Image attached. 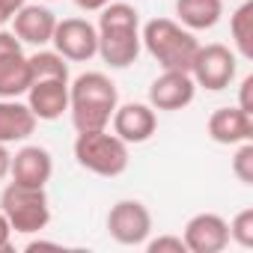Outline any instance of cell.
Listing matches in <instances>:
<instances>
[{"mask_svg":"<svg viewBox=\"0 0 253 253\" xmlns=\"http://www.w3.org/2000/svg\"><path fill=\"white\" fill-rule=\"evenodd\" d=\"M229 33H232L235 54L244 57V60H253V0H244V3L232 12Z\"/></svg>","mask_w":253,"mask_h":253,"instance_id":"19","label":"cell"},{"mask_svg":"<svg viewBox=\"0 0 253 253\" xmlns=\"http://www.w3.org/2000/svg\"><path fill=\"white\" fill-rule=\"evenodd\" d=\"M232 173L241 185H253V140L238 143V149L232 155Z\"/></svg>","mask_w":253,"mask_h":253,"instance_id":"22","label":"cell"},{"mask_svg":"<svg viewBox=\"0 0 253 253\" xmlns=\"http://www.w3.org/2000/svg\"><path fill=\"white\" fill-rule=\"evenodd\" d=\"M206 131L220 146H238L244 140H253V116L244 113L238 104L235 107H217L206 122Z\"/></svg>","mask_w":253,"mask_h":253,"instance_id":"15","label":"cell"},{"mask_svg":"<svg viewBox=\"0 0 253 253\" xmlns=\"http://www.w3.org/2000/svg\"><path fill=\"white\" fill-rule=\"evenodd\" d=\"M146 250H149V253H188L182 235H158V238H146Z\"/></svg>","mask_w":253,"mask_h":253,"instance_id":"23","label":"cell"},{"mask_svg":"<svg viewBox=\"0 0 253 253\" xmlns=\"http://www.w3.org/2000/svg\"><path fill=\"white\" fill-rule=\"evenodd\" d=\"M75 161L101 179H116L128 170V143L119 140L113 131H78L75 140Z\"/></svg>","mask_w":253,"mask_h":253,"instance_id":"4","label":"cell"},{"mask_svg":"<svg viewBox=\"0 0 253 253\" xmlns=\"http://www.w3.org/2000/svg\"><path fill=\"white\" fill-rule=\"evenodd\" d=\"M9 164H12V152L6 149V143H0V182L9 176Z\"/></svg>","mask_w":253,"mask_h":253,"instance_id":"27","label":"cell"},{"mask_svg":"<svg viewBox=\"0 0 253 253\" xmlns=\"http://www.w3.org/2000/svg\"><path fill=\"white\" fill-rule=\"evenodd\" d=\"M98 57L110 69H128L140 57V12L131 3H107L98 12Z\"/></svg>","mask_w":253,"mask_h":253,"instance_id":"1","label":"cell"},{"mask_svg":"<svg viewBox=\"0 0 253 253\" xmlns=\"http://www.w3.org/2000/svg\"><path fill=\"white\" fill-rule=\"evenodd\" d=\"M110 125H113V134L125 143H146L155 128H158V116H155V107L152 104H143V101H128V104H116L113 116H110Z\"/></svg>","mask_w":253,"mask_h":253,"instance_id":"10","label":"cell"},{"mask_svg":"<svg viewBox=\"0 0 253 253\" xmlns=\"http://www.w3.org/2000/svg\"><path fill=\"white\" fill-rule=\"evenodd\" d=\"M54 27H57V15L42 3H24L12 15V33L18 36L21 45H33V48L48 45L54 36Z\"/></svg>","mask_w":253,"mask_h":253,"instance_id":"14","label":"cell"},{"mask_svg":"<svg viewBox=\"0 0 253 253\" xmlns=\"http://www.w3.org/2000/svg\"><path fill=\"white\" fill-rule=\"evenodd\" d=\"M24 3H27V0H0V27L9 24V21H12V15H15Z\"/></svg>","mask_w":253,"mask_h":253,"instance_id":"25","label":"cell"},{"mask_svg":"<svg viewBox=\"0 0 253 253\" xmlns=\"http://www.w3.org/2000/svg\"><path fill=\"white\" fill-rule=\"evenodd\" d=\"M51 45L69 63H89L98 54V30L86 18H63L54 27Z\"/></svg>","mask_w":253,"mask_h":253,"instance_id":"9","label":"cell"},{"mask_svg":"<svg viewBox=\"0 0 253 253\" xmlns=\"http://www.w3.org/2000/svg\"><path fill=\"white\" fill-rule=\"evenodd\" d=\"M33 72L18 36L0 27V98H18L30 89Z\"/></svg>","mask_w":253,"mask_h":253,"instance_id":"7","label":"cell"},{"mask_svg":"<svg viewBox=\"0 0 253 253\" xmlns=\"http://www.w3.org/2000/svg\"><path fill=\"white\" fill-rule=\"evenodd\" d=\"M197 95V84L191 72H170L164 69L149 86V104L155 110H185Z\"/></svg>","mask_w":253,"mask_h":253,"instance_id":"12","label":"cell"},{"mask_svg":"<svg viewBox=\"0 0 253 253\" xmlns=\"http://www.w3.org/2000/svg\"><path fill=\"white\" fill-rule=\"evenodd\" d=\"M39 3H48V0H39Z\"/></svg>","mask_w":253,"mask_h":253,"instance_id":"29","label":"cell"},{"mask_svg":"<svg viewBox=\"0 0 253 253\" xmlns=\"http://www.w3.org/2000/svg\"><path fill=\"white\" fill-rule=\"evenodd\" d=\"M229 241L238 247H253V209H241L229 220Z\"/></svg>","mask_w":253,"mask_h":253,"instance_id":"21","label":"cell"},{"mask_svg":"<svg viewBox=\"0 0 253 253\" xmlns=\"http://www.w3.org/2000/svg\"><path fill=\"white\" fill-rule=\"evenodd\" d=\"M9 247H12V226L0 211V250H9Z\"/></svg>","mask_w":253,"mask_h":253,"instance_id":"26","label":"cell"},{"mask_svg":"<svg viewBox=\"0 0 253 253\" xmlns=\"http://www.w3.org/2000/svg\"><path fill=\"white\" fill-rule=\"evenodd\" d=\"M36 116L27 101L18 98H0V143H21L36 131Z\"/></svg>","mask_w":253,"mask_h":253,"instance_id":"17","label":"cell"},{"mask_svg":"<svg viewBox=\"0 0 253 253\" xmlns=\"http://www.w3.org/2000/svg\"><path fill=\"white\" fill-rule=\"evenodd\" d=\"M24 95H27V107L42 122H54V119H60L69 110V81L36 78Z\"/></svg>","mask_w":253,"mask_h":253,"instance_id":"13","label":"cell"},{"mask_svg":"<svg viewBox=\"0 0 253 253\" xmlns=\"http://www.w3.org/2000/svg\"><path fill=\"white\" fill-rule=\"evenodd\" d=\"M238 107H241L244 113L253 116V75H247V78L241 81V89H238Z\"/></svg>","mask_w":253,"mask_h":253,"instance_id":"24","label":"cell"},{"mask_svg":"<svg viewBox=\"0 0 253 253\" xmlns=\"http://www.w3.org/2000/svg\"><path fill=\"white\" fill-rule=\"evenodd\" d=\"M140 45L152 54V60L161 69H170V72H191L197 48H200L194 30L182 27L173 18L146 21L140 30Z\"/></svg>","mask_w":253,"mask_h":253,"instance_id":"3","label":"cell"},{"mask_svg":"<svg viewBox=\"0 0 253 253\" xmlns=\"http://www.w3.org/2000/svg\"><path fill=\"white\" fill-rule=\"evenodd\" d=\"M235 69H238V57L235 51H229L220 42H209L197 48L194 66H191V78L197 86L209 89V92H220L235 81Z\"/></svg>","mask_w":253,"mask_h":253,"instance_id":"6","label":"cell"},{"mask_svg":"<svg viewBox=\"0 0 253 253\" xmlns=\"http://www.w3.org/2000/svg\"><path fill=\"white\" fill-rule=\"evenodd\" d=\"M9 176L18 185H30V188H45L54 176V158L45 146H21L12 155L9 164Z\"/></svg>","mask_w":253,"mask_h":253,"instance_id":"16","label":"cell"},{"mask_svg":"<svg viewBox=\"0 0 253 253\" xmlns=\"http://www.w3.org/2000/svg\"><path fill=\"white\" fill-rule=\"evenodd\" d=\"M30 72L36 78H60L69 81V60H63L57 51H36L30 57Z\"/></svg>","mask_w":253,"mask_h":253,"instance_id":"20","label":"cell"},{"mask_svg":"<svg viewBox=\"0 0 253 253\" xmlns=\"http://www.w3.org/2000/svg\"><path fill=\"white\" fill-rule=\"evenodd\" d=\"M223 15V0H176V18L188 30H211Z\"/></svg>","mask_w":253,"mask_h":253,"instance_id":"18","label":"cell"},{"mask_svg":"<svg viewBox=\"0 0 253 253\" xmlns=\"http://www.w3.org/2000/svg\"><path fill=\"white\" fill-rule=\"evenodd\" d=\"M0 211L9 220L12 232H18V235L42 232L51 223V203H48L45 188L9 182L3 188V194H0Z\"/></svg>","mask_w":253,"mask_h":253,"instance_id":"5","label":"cell"},{"mask_svg":"<svg viewBox=\"0 0 253 253\" xmlns=\"http://www.w3.org/2000/svg\"><path fill=\"white\" fill-rule=\"evenodd\" d=\"M107 3H110V0H75V6L84 9V12H101Z\"/></svg>","mask_w":253,"mask_h":253,"instance_id":"28","label":"cell"},{"mask_svg":"<svg viewBox=\"0 0 253 253\" xmlns=\"http://www.w3.org/2000/svg\"><path fill=\"white\" fill-rule=\"evenodd\" d=\"M119 104L116 84L104 72H84L69 81V113L75 131H98L110 125Z\"/></svg>","mask_w":253,"mask_h":253,"instance_id":"2","label":"cell"},{"mask_svg":"<svg viewBox=\"0 0 253 253\" xmlns=\"http://www.w3.org/2000/svg\"><path fill=\"white\" fill-rule=\"evenodd\" d=\"M182 241L188 253H220L229 244V223L214 211H200L185 223Z\"/></svg>","mask_w":253,"mask_h":253,"instance_id":"11","label":"cell"},{"mask_svg":"<svg viewBox=\"0 0 253 253\" xmlns=\"http://www.w3.org/2000/svg\"><path fill=\"white\" fill-rule=\"evenodd\" d=\"M107 232L116 244L137 247L152 235V211L140 200H119L107 211Z\"/></svg>","mask_w":253,"mask_h":253,"instance_id":"8","label":"cell"}]
</instances>
